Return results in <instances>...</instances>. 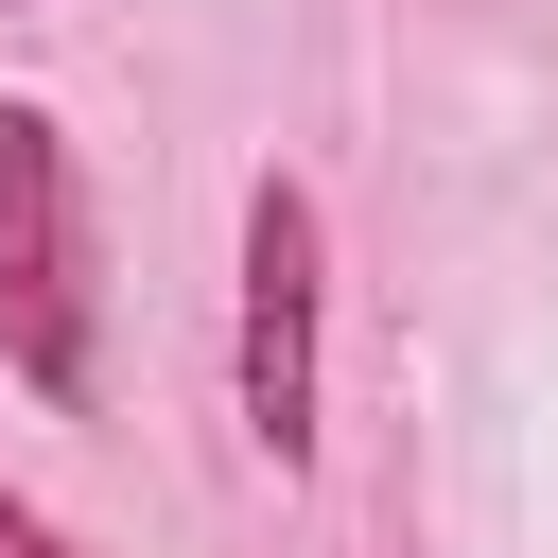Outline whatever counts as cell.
Returning <instances> with one entry per match:
<instances>
[{
    "label": "cell",
    "mask_w": 558,
    "mask_h": 558,
    "mask_svg": "<svg viewBox=\"0 0 558 558\" xmlns=\"http://www.w3.org/2000/svg\"><path fill=\"white\" fill-rule=\"evenodd\" d=\"M0 366L35 401L105 384V279H87V174L52 105H0Z\"/></svg>",
    "instance_id": "obj_1"
},
{
    "label": "cell",
    "mask_w": 558,
    "mask_h": 558,
    "mask_svg": "<svg viewBox=\"0 0 558 558\" xmlns=\"http://www.w3.org/2000/svg\"><path fill=\"white\" fill-rule=\"evenodd\" d=\"M314 314H331V209L314 174H244V296H227V401L262 471H314Z\"/></svg>",
    "instance_id": "obj_2"
},
{
    "label": "cell",
    "mask_w": 558,
    "mask_h": 558,
    "mask_svg": "<svg viewBox=\"0 0 558 558\" xmlns=\"http://www.w3.org/2000/svg\"><path fill=\"white\" fill-rule=\"evenodd\" d=\"M0 558H87V541H70V523H52L35 488H0Z\"/></svg>",
    "instance_id": "obj_3"
}]
</instances>
